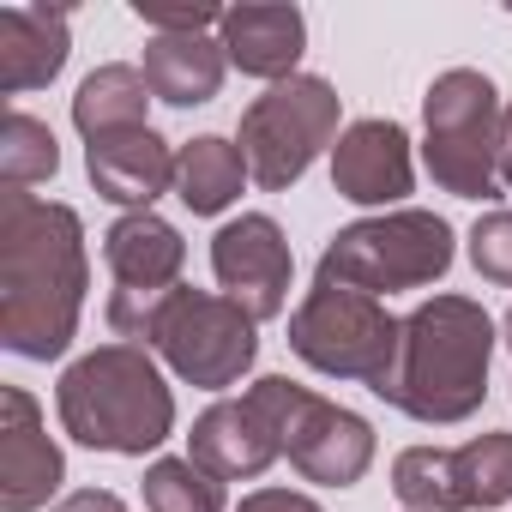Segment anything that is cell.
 Segmentation results:
<instances>
[{"instance_id": "obj_1", "label": "cell", "mask_w": 512, "mask_h": 512, "mask_svg": "<svg viewBox=\"0 0 512 512\" xmlns=\"http://www.w3.org/2000/svg\"><path fill=\"white\" fill-rule=\"evenodd\" d=\"M85 229L79 211L37 193L0 199V344L55 362L85 308Z\"/></svg>"}, {"instance_id": "obj_2", "label": "cell", "mask_w": 512, "mask_h": 512, "mask_svg": "<svg viewBox=\"0 0 512 512\" xmlns=\"http://www.w3.org/2000/svg\"><path fill=\"white\" fill-rule=\"evenodd\" d=\"M488 356H494V320L470 296H434L422 302L404 332L392 368L368 386L392 410L428 428H452L482 410L488 392Z\"/></svg>"}, {"instance_id": "obj_3", "label": "cell", "mask_w": 512, "mask_h": 512, "mask_svg": "<svg viewBox=\"0 0 512 512\" xmlns=\"http://www.w3.org/2000/svg\"><path fill=\"white\" fill-rule=\"evenodd\" d=\"M55 404H61V428L79 446L121 452V458L163 446L175 428V398L139 344H103V350L79 356L61 374Z\"/></svg>"}, {"instance_id": "obj_4", "label": "cell", "mask_w": 512, "mask_h": 512, "mask_svg": "<svg viewBox=\"0 0 512 512\" xmlns=\"http://www.w3.org/2000/svg\"><path fill=\"white\" fill-rule=\"evenodd\" d=\"M446 266H452L446 217L398 205L386 217H362V223L332 235V247L320 253V284L362 290V296L380 302L392 290H422V284L446 278Z\"/></svg>"}, {"instance_id": "obj_5", "label": "cell", "mask_w": 512, "mask_h": 512, "mask_svg": "<svg viewBox=\"0 0 512 512\" xmlns=\"http://www.w3.org/2000/svg\"><path fill=\"white\" fill-rule=\"evenodd\" d=\"M500 97L488 85V73L476 67H452L428 85L422 97V127H428V175L458 193V199H494L500 181Z\"/></svg>"}, {"instance_id": "obj_6", "label": "cell", "mask_w": 512, "mask_h": 512, "mask_svg": "<svg viewBox=\"0 0 512 512\" xmlns=\"http://www.w3.org/2000/svg\"><path fill=\"white\" fill-rule=\"evenodd\" d=\"M247 398L266 410V422L278 428V446L284 458L308 476V482H326V488H350L368 476L374 464V428L332 404V398H314L308 386L284 380V374H266V380H253Z\"/></svg>"}, {"instance_id": "obj_7", "label": "cell", "mask_w": 512, "mask_h": 512, "mask_svg": "<svg viewBox=\"0 0 512 512\" xmlns=\"http://www.w3.org/2000/svg\"><path fill=\"white\" fill-rule=\"evenodd\" d=\"M332 133H338V91L314 73H296L247 103L235 145L247 157L253 187L284 193L290 181L308 175V163L320 157V145H332Z\"/></svg>"}, {"instance_id": "obj_8", "label": "cell", "mask_w": 512, "mask_h": 512, "mask_svg": "<svg viewBox=\"0 0 512 512\" xmlns=\"http://www.w3.org/2000/svg\"><path fill=\"white\" fill-rule=\"evenodd\" d=\"M398 332L404 320H392L374 296L362 290H338V284H314L308 302L290 314V350L332 374V380H380L398 356Z\"/></svg>"}, {"instance_id": "obj_9", "label": "cell", "mask_w": 512, "mask_h": 512, "mask_svg": "<svg viewBox=\"0 0 512 512\" xmlns=\"http://www.w3.org/2000/svg\"><path fill=\"white\" fill-rule=\"evenodd\" d=\"M253 320L247 308H235L229 296H205V290H175L151 326V344L163 350V362L187 380V386H205V392H223L235 386L253 356H260V338H253Z\"/></svg>"}, {"instance_id": "obj_10", "label": "cell", "mask_w": 512, "mask_h": 512, "mask_svg": "<svg viewBox=\"0 0 512 512\" xmlns=\"http://www.w3.org/2000/svg\"><path fill=\"white\" fill-rule=\"evenodd\" d=\"M103 260L115 272V296H109V326L127 344H151V326L163 314V302L181 290V266H187V241L175 235V223H163L157 211H127L109 223L103 235Z\"/></svg>"}, {"instance_id": "obj_11", "label": "cell", "mask_w": 512, "mask_h": 512, "mask_svg": "<svg viewBox=\"0 0 512 512\" xmlns=\"http://www.w3.org/2000/svg\"><path fill=\"white\" fill-rule=\"evenodd\" d=\"M392 494L410 512H488L512 500V434H476L464 446H410L392 464Z\"/></svg>"}, {"instance_id": "obj_12", "label": "cell", "mask_w": 512, "mask_h": 512, "mask_svg": "<svg viewBox=\"0 0 512 512\" xmlns=\"http://www.w3.org/2000/svg\"><path fill=\"white\" fill-rule=\"evenodd\" d=\"M211 272H217V284H223V296H229L235 308H247L253 320H278L284 302H290V272H296V260H290L284 229H278L266 211H241V217L223 223L217 241H211Z\"/></svg>"}, {"instance_id": "obj_13", "label": "cell", "mask_w": 512, "mask_h": 512, "mask_svg": "<svg viewBox=\"0 0 512 512\" xmlns=\"http://www.w3.org/2000/svg\"><path fill=\"white\" fill-rule=\"evenodd\" d=\"M61 476H67V464H61V446L43 428L37 398L25 386H7L0 392V506L37 512V506H49Z\"/></svg>"}, {"instance_id": "obj_14", "label": "cell", "mask_w": 512, "mask_h": 512, "mask_svg": "<svg viewBox=\"0 0 512 512\" xmlns=\"http://www.w3.org/2000/svg\"><path fill=\"white\" fill-rule=\"evenodd\" d=\"M410 181V133L398 121H356L332 145V187L356 205H398Z\"/></svg>"}, {"instance_id": "obj_15", "label": "cell", "mask_w": 512, "mask_h": 512, "mask_svg": "<svg viewBox=\"0 0 512 512\" xmlns=\"http://www.w3.org/2000/svg\"><path fill=\"white\" fill-rule=\"evenodd\" d=\"M187 458L205 464L217 482H247V476L272 470L284 458V446H278V428L266 422V410L253 398H223L193 422V452Z\"/></svg>"}, {"instance_id": "obj_16", "label": "cell", "mask_w": 512, "mask_h": 512, "mask_svg": "<svg viewBox=\"0 0 512 512\" xmlns=\"http://www.w3.org/2000/svg\"><path fill=\"white\" fill-rule=\"evenodd\" d=\"M91 187L127 211H151V199H163L175 187V151L151 133V127H127V133H103L85 151Z\"/></svg>"}, {"instance_id": "obj_17", "label": "cell", "mask_w": 512, "mask_h": 512, "mask_svg": "<svg viewBox=\"0 0 512 512\" xmlns=\"http://www.w3.org/2000/svg\"><path fill=\"white\" fill-rule=\"evenodd\" d=\"M217 43L229 55V67H241L247 79H296V61L308 49V19L296 7H229L217 25Z\"/></svg>"}, {"instance_id": "obj_18", "label": "cell", "mask_w": 512, "mask_h": 512, "mask_svg": "<svg viewBox=\"0 0 512 512\" xmlns=\"http://www.w3.org/2000/svg\"><path fill=\"white\" fill-rule=\"evenodd\" d=\"M67 67V13L61 7H0V91L25 97Z\"/></svg>"}, {"instance_id": "obj_19", "label": "cell", "mask_w": 512, "mask_h": 512, "mask_svg": "<svg viewBox=\"0 0 512 512\" xmlns=\"http://www.w3.org/2000/svg\"><path fill=\"white\" fill-rule=\"evenodd\" d=\"M223 67H229V55L211 37H151L145 43V79L175 109L211 103L217 85H223Z\"/></svg>"}, {"instance_id": "obj_20", "label": "cell", "mask_w": 512, "mask_h": 512, "mask_svg": "<svg viewBox=\"0 0 512 512\" xmlns=\"http://www.w3.org/2000/svg\"><path fill=\"white\" fill-rule=\"evenodd\" d=\"M241 181H253L247 157H241V145H229L217 133H205V139H193V145L175 151V199L193 217H217L241 193Z\"/></svg>"}, {"instance_id": "obj_21", "label": "cell", "mask_w": 512, "mask_h": 512, "mask_svg": "<svg viewBox=\"0 0 512 512\" xmlns=\"http://www.w3.org/2000/svg\"><path fill=\"white\" fill-rule=\"evenodd\" d=\"M151 79L145 67H97L79 97H73V127L85 139H103V133H127V127H145V109H151Z\"/></svg>"}, {"instance_id": "obj_22", "label": "cell", "mask_w": 512, "mask_h": 512, "mask_svg": "<svg viewBox=\"0 0 512 512\" xmlns=\"http://www.w3.org/2000/svg\"><path fill=\"white\" fill-rule=\"evenodd\" d=\"M55 169H61L55 133L37 115L13 109L7 121H0V181H7V193H25L31 181H49Z\"/></svg>"}, {"instance_id": "obj_23", "label": "cell", "mask_w": 512, "mask_h": 512, "mask_svg": "<svg viewBox=\"0 0 512 512\" xmlns=\"http://www.w3.org/2000/svg\"><path fill=\"white\" fill-rule=\"evenodd\" d=\"M145 512H223V482L193 458H157L145 470Z\"/></svg>"}, {"instance_id": "obj_24", "label": "cell", "mask_w": 512, "mask_h": 512, "mask_svg": "<svg viewBox=\"0 0 512 512\" xmlns=\"http://www.w3.org/2000/svg\"><path fill=\"white\" fill-rule=\"evenodd\" d=\"M470 266H476L488 284L512 290V211L476 217V229H470Z\"/></svg>"}, {"instance_id": "obj_25", "label": "cell", "mask_w": 512, "mask_h": 512, "mask_svg": "<svg viewBox=\"0 0 512 512\" xmlns=\"http://www.w3.org/2000/svg\"><path fill=\"white\" fill-rule=\"evenodd\" d=\"M235 512H326V506L308 500V494H296V488H253Z\"/></svg>"}, {"instance_id": "obj_26", "label": "cell", "mask_w": 512, "mask_h": 512, "mask_svg": "<svg viewBox=\"0 0 512 512\" xmlns=\"http://www.w3.org/2000/svg\"><path fill=\"white\" fill-rule=\"evenodd\" d=\"M55 512H127V500L109 494V488H79V494H67Z\"/></svg>"}, {"instance_id": "obj_27", "label": "cell", "mask_w": 512, "mask_h": 512, "mask_svg": "<svg viewBox=\"0 0 512 512\" xmlns=\"http://www.w3.org/2000/svg\"><path fill=\"white\" fill-rule=\"evenodd\" d=\"M500 181L512 187V109L500 115Z\"/></svg>"}, {"instance_id": "obj_28", "label": "cell", "mask_w": 512, "mask_h": 512, "mask_svg": "<svg viewBox=\"0 0 512 512\" xmlns=\"http://www.w3.org/2000/svg\"><path fill=\"white\" fill-rule=\"evenodd\" d=\"M500 338H506V350H512V308H506V320H500Z\"/></svg>"}]
</instances>
